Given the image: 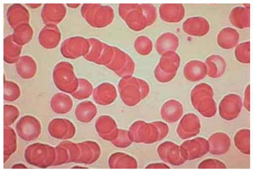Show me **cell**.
I'll list each match as a JSON object with an SVG mask.
<instances>
[{
    "label": "cell",
    "mask_w": 253,
    "mask_h": 171,
    "mask_svg": "<svg viewBox=\"0 0 253 171\" xmlns=\"http://www.w3.org/2000/svg\"><path fill=\"white\" fill-rule=\"evenodd\" d=\"M251 7L233 8L229 15V21L239 29H245L251 27Z\"/></svg>",
    "instance_id": "44dd1931"
},
{
    "label": "cell",
    "mask_w": 253,
    "mask_h": 171,
    "mask_svg": "<svg viewBox=\"0 0 253 171\" xmlns=\"http://www.w3.org/2000/svg\"><path fill=\"white\" fill-rule=\"evenodd\" d=\"M53 99L61 103V104H50L51 108L54 112L57 109L55 113L66 114L72 108V100L67 95L63 94V93H56L53 96Z\"/></svg>",
    "instance_id": "83f0119b"
},
{
    "label": "cell",
    "mask_w": 253,
    "mask_h": 171,
    "mask_svg": "<svg viewBox=\"0 0 253 171\" xmlns=\"http://www.w3.org/2000/svg\"><path fill=\"white\" fill-rule=\"evenodd\" d=\"M179 46V39L173 33H166L161 35L156 43V50L160 55L169 52H175Z\"/></svg>",
    "instance_id": "7402d4cb"
},
{
    "label": "cell",
    "mask_w": 253,
    "mask_h": 171,
    "mask_svg": "<svg viewBox=\"0 0 253 171\" xmlns=\"http://www.w3.org/2000/svg\"><path fill=\"white\" fill-rule=\"evenodd\" d=\"M183 75L189 82H196L202 80L207 75L205 63L199 60L189 61L185 65Z\"/></svg>",
    "instance_id": "ac0fdd59"
},
{
    "label": "cell",
    "mask_w": 253,
    "mask_h": 171,
    "mask_svg": "<svg viewBox=\"0 0 253 171\" xmlns=\"http://www.w3.org/2000/svg\"><path fill=\"white\" fill-rule=\"evenodd\" d=\"M181 63L180 56L175 52H169L162 55L159 64L155 70V77L161 83L173 80Z\"/></svg>",
    "instance_id": "5b68a950"
},
{
    "label": "cell",
    "mask_w": 253,
    "mask_h": 171,
    "mask_svg": "<svg viewBox=\"0 0 253 171\" xmlns=\"http://www.w3.org/2000/svg\"><path fill=\"white\" fill-rule=\"evenodd\" d=\"M243 99L236 93L226 95L219 106V115L227 121L235 120L241 113L243 109Z\"/></svg>",
    "instance_id": "ba28073f"
},
{
    "label": "cell",
    "mask_w": 253,
    "mask_h": 171,
    "mask_svg": "<svg viewBox=\"0 0 253 171\" xmlns=\"http://www.w3.org/2000/svg\"><path fill=\"white\" fill-rule=\"evenodd\" d=\"M201 122L197 115L188 113L182 117L177 128V134L182 140L196 137L200 132Z\"/></svg>",
    "instance_id": "7c38bea8"
},
{
    "label": "cell",
    "mask_w": 253,
    "mask_h": 171,
    "mask_svg": "<svg viewBox=\"0 0 253 171\" xmlns=\"http://www.w3.org/2000/svg\"><path fill=\"white\" fill-rule=\"evenodd\" d=\"M97 114L96 106L91 101H84L79 104L76 110V116L79 122L90 123Z\"/></svg>",
    "instance_id": "484cf974"
},
{
    "label": "cell",
    "mask_w": 253,
    "mask_h": 171,
    "mask_svg": "<svg viewBox=\"0 0 253 171\" xmlns=\"http://www.w3.org/2000/svg\"><path fill=\"white\" fill-rule=\"evenodd\" d=\"M16 129L20 138L25 141L36 140L41 132L39 120L32 116L22 117L16 125Z\"/></svg>",
    "instance_id": "8fae6325"
},
{
    "label": "cell",
    "mask_w": 253,
    "mask_h": 171,
    "mask_svg": "<svg viewBox=\"0 0 253 171\" xmlns=\"http://www.w3.org/2000/svg\"><path fill=\"white\" fill-rule=\"evenodd\" d=\"M169 132V127L166 123L156 122L148 124L143 121L135 122L129 131L132 142L145 144H153L163 140Z\"/></svg>",
    "instance_id": "7a4b0ae2"
},
{
    "label": "cell",
    "mask_w": 253,
    "mask_h": 171,
    "mask_svg": "<svg viewBox=\"0 0 253 171\" xmlns=\"http://www.w3.org/2000/svg\"><path fill=\"white\" fill-rule=\"evenodd\" d=\"M160 15L166 23H179L184 17L185 8L182 4H162L160 7Z\"/></svg>",
    "instance_id": "d6986e66"
},
{
    "label": "cell",
    "mask_w": 253,
    "mask_h": 171,
    "mask_svg": "<svg viewBox=\"0 0 253 171\" xmlns=\"http://www.w3.org/2000/svg\"><path fill=\"white\" fill-rule=\"evenodd\" d=\"M134 48L137 53L141 55H148L153 50L151 40L146 36H140L134 41Z\"/></svg>",
    "instance_id": "4dcf8cb0"
},
{
    "label": "cell",
    "mask_w": 253,
    "mask_h": 171,
    "mask_svg": "<svg viewBox=\"0 0 253 171\" xmlns=\"http://www.w3.org/2000/svg\"><path fill=\"white\" fill-rule=\"evenodd\" d=\"M119 91L125 104L133 107L148 96L150 88L142 79L126 77L119 83Z\"/></svg>",
    "instance_id": "3957f363"
},
{
    "label": "cell",
    "mask_w": 253,
    "mask_h": 171,
    "mask_svg": "<svg viewBox=\"0 0 253 171\" xmlns=\"http://www.w3.org/2000/svg\"><path fill=\"white\" fill-rule=\"evenodd\" d=\"M146 169H170L168 165L164 164H152L148 165Z\"/></svg>",
    "instance_id": "8d00e7d4"
},
{
    "label": "cell",
    "mask_w": 253,
    "mask_h": 171,
    "mask_svg": "<svg viewBox=\"0 0 253 171\" xmlns=\"http://www.w3.org/2000/svg\"><path fill=\"white\" fill-rule=\"evenodd\" d=\"M240 41V35L234 28H224L217 36V43L224 50H229L236 47Z\"/></svg>",
    "instance_id": "cb8c5ba5"
},
{
    "label": "cell",
    "mask_w": 253,
    "mask_h": 171,
    "mask_svg": "<svg viewBox=\"0 0 253 171\" xmlns=\"http://www.w3.org/2000/svg\"><path fill=\"white\" fill-rule=\"evenodd\" d=\"M109 166L112 169H137L138 165L133 157L123 153H116L110 156Z\"/></svg>",
    "instance_id": "d4e9b609"
},
{
    "label": "cell",
    "mask_w": 253,
    "mask_h": 171,
    "mask_svg": "<svg viewBox=\"0 0 253 171\" xmlns=\"http://www.w3.org/2000/svg\"><path fill=\"white\" fill-rule=\"evenodd\" d=\"M15 168H22V169H26V166H24V165H15L13 166V169H15Z\"/></svg>",
    "instance_id": "74e56055"
},
{
    "label": "cell",
    "mask_w": 253,
    "mask_h": 171,
    "mask_svg": "<svg viewBox=\"0 0 253 171\" xmlns=\"http://www.w3.org/2000/svg\"><path fill=\"white\" fill-rule=\"evenodd\" d=\"M234 142L239 151L246 156L251 155V130L249 129L239 130L234 137Z\"/></svg>",
    "instance_id": "4316f807"
},
{
    "label": "cell",
    "mask_w": 253,
    "mask_h": 171,
    "mask_svg": "<svg viewBox=\"0 0 253 171\" xmlns=\"http://www.w3.org/2000/svg\"><path fill=\"white\" fill-rule=\"evenodd\" d=\"M113 47V57L107 67L116 73L120 77L124 78L131 77L134 70L133 60L123 50L118 47Z\"/></svg>",
    "instance_id": "8992f818"
},
{
    "label": "cell",
    "mask_w": 253,
    "mask_h": 171,
    "mask_svg": "<svg viewBox=\"0 0 253 171\" xmlns=\"http://www.w3.org/2000/svg\"><path fill=\"white\" fill-rule=\"evenodd\" d=\"M87 8L91 12L87 10L84 7L82 9L91 12L94 17L87 20L88 23L94 28H105L112 23L114 20V10L109 6H102L101 4H86Z\"/></svg>",
    "instance_id": "30bf717a"
},
{
    "label": "cell",
    "mask_w": 253,
    "mask_h": 171,
    "mask_svg": "<svg viewBox=\"0 0 253 171\" xmlns=\"http://www.w3.org/2000/svg\"><path fill=\"white\" fill-rule=\"evenodd\" d=\"M244 101L243 104L245 107V109L251 112V85H248V86L245 88V94H244Z\"/></svg>",
    "instance_id": "d590c367"
},
{
    "label": "cell",
    "mask_w": 253,
    "mask_h": 171,
    "mask_svg": "<svg viewBox=\"0 0 253 171\" xmlns=\"http://www.w3.org/2000/svg\"><path fill=\"white\" fill-rule=\"evenodd\" d=\"M161 115L163 120L166 123H176L183 116V105L179 101L170 99L163 105Z\"/></svg>",
    "instance_id": "e0dca14e"
},
{
    "label": "cell",
    "mask_w": 253,
    "mask_h": 171,
    "mask_svg": "<svg viewBox=\"0 0 253 171\" xmlns=\"http://www.w3.org/2000/svg\"><path fill=\"white\" fill-rule=\"evenodd\" d=\"M119 12L134 31H142L156 20V9L151 4H120Z\"/></svg>",
    "instance_id": "6da1fadb"
},
{
    "label": "cell",
    "mask_w": 253,
    "mask_h": 171,
    "mask_svg": "<svg viewBox=\"0 0 253 171\" xmlns=\"http://www.w3.org/2000/svg\"><path fill=\"white\" fill-rule=\"evenodd\" d=\"M112 142L115 146L118 147V148H126L132 143V140L128 131L119 129L118 137Z\"/></svg>",
    "instance_id": "836d02e7"
},
{
    "label": "cell",
    "mask_w": 253,
    "mask_h": 171,
    "mask_svg": "<svg viewBox=\"0 0 253 171\" xmlns=\"http://www.w3.org/2000/svg\"><path fill=\"white\" fill-rule=\"evenodd\" d=\"M15 29L14 36H12L14 42L20 45H23L31 41L33 36V31L30 25L28 24H23L21 26L16 28Z\"/></svg>",
    "instance_id": "f1b7e54d"
},
{
    "label": "cell",
    "mask_w": 253,
    "mask_h": 171,
    "mask_svg": "<svg viewBox=\"0 0 253 171\" xmlns=\"http://www.w3.org/2000/svg\"><path fill=\"white\" fill-rule=\"evenodd\" d=\"M91 50L85 55V58L97 64L107 66L112 61L114 54V47L106 45L96 39H88Z\"/></svg>",
    "instance_id": "9c48e42d"
},
{
    "label": "cell",
    "mask_w": 253,
    "mask_h": 171,
    "mask_svg": "<svg viewBox=\"0 0 253 171\" xmlns=\"http://www.w3.org/2000/svg\"><path fill=\"white\" fill-rule=\"evenodd\" d=\"M117 91L114 85L104 83L96 87L94 92V99L100 105L107 106L117 99Z\"/></svg>",
    "instance_id": "ffe728a7"
},
{
    "label": "cell",
    "mask_w": 253,
    "mask_h": 171,
    "mask_svg": "<svg viewBox=\"0 0 253 171\" xmlns=\"http://www.w3.org/2000/svg\"><path fill=\"white\" fill-rule=\"evenodd\" d=\"M213 91L211 86L202 83L193 88L191 101L194 107L202 116L211 118L216 115L217 107L213 99Z\"/></svg>",
    "instance_id": "277c9868"
},
{
    "label": "cell",
    "mask_w": 253,
    "mask_h": 171,
    "mask_svg": "<svg viewBox=\"0 0 253 171\" xmlns=\"http://www.w3.org/2000/svg\"><path fill=\"white\" fill-rule=\"evenodd\" d=\"M209 153L213 156L226 154L231 147V139L228 134L222 132L213 133L208 139Z\"/></svg>",
    "instance_id": "9a60e30c"
},
{
    "label": "cell",
    "mask_w": 253,
    "mask_h": 171,
    "mask_svg": "<svg viewBox=\"0 0 253 171\" xmlns=\"http://www.w3.org/2000/svg\"><path fill=\"white\" fill-rule=\"evenodd\" d=\"M207 76L210 78L218 79L224 74L227 63L224 58L219 55H211L206 59Z\"/></svg>",
    "instance_id": "603a6c76"
},
{
    "label": "cell",
    "mask_w": 253,
    "mask_h": 171,
    "mask_svg": "<svg viewBox=\"0 0 253 171\" xmlns=\"http://www.w3.org/2000/svg\"><path fill=\"white\" fill-rule=\"evenodd\" d=\"M79 90L77 91L76 94L73 95L75 96L76 99H87L91 96L93 91L92 85L86 79H80L79 80Z\"/></svg>",
    "instance_id": "d6a6232c"
},
{
    "label": "cell",
    "mask_w": 253,
    "mask_h": 171,
    "mask_svg": "<svg viewBox=\"0 0 253 171\" xmlns=\"http://www.w3.org/2000/svg\"><path fill=\"white\" fill-rule=\"evenodd\" d=\"M198 169H227V166L219 160L210 158L201 162Z\"/></svg>",
    "instance_id": "e575fe53"
},
{
    "label": "cell",
    "mask_w": 253,
    "mask_h": 171,
    "mask_svg": "<svg viewBox=\"0 0 253 171\" xmlns=\"http://www.w3.org/2000/svg\"><path fill=\"white\" fill-rule=\"evenodd\" d=\"M208 140L204 137H196L183 142L180 146L181 156L187 161H194L209 153Z\"/></svg>",
    "instance_id": "52a82bcc"
},
{
    "label": "cell",
    "mask_w": 253,
    "mask_h": 171,
    "mask_svg": "<svg viewBox=\"0 0 253 171\" xmlns=\"http://www.w3.org/2000/svg\"><path fill=\"white\" fill-rule=\"evenodd\" d=\"M95 128L97 133L104 140L112 142L118 137V125L112 117L107 115L101 116L96 122Z\"/></svg>",
    "instance_id": "2e32d148"
},
{
    "label": "cell",
    "mask_w": 253,
    "mask_h": 171,
    "mask_svg": "<svg viewBox=\"0 0 253 171\" xmlns=\"http://www.w3.org/2000/svg\"><path fill=\"white\" fill-rule=\"evenodd\" d=\"M158 153L164 162L173 166H182L186 162V160L181 156L180 146L174 142L168 141L161 144L158 146Z\"/></svg>",
    "instance_id": "4fadbf2b"
},
{
    "label": "cell",
    "mask_w": 253,
    "mask_h": 171,
    "mask_svg": "<svg viewBox=\"0 0 253 171\" xmlns=\"http://www.w3.org/2000/svg\"><path fill=\"white\" fill-rule=\"evenodd\" d=\"M20 90L18 85L10 82H4V100L13 101L20 97Z\"/></svg>",
    "instance_id": "1f68e13d"
},
{
    "label": "cell",
    "mask_w": 253,
    "mask_h": 171,
    "mask_svg": "<svg viewBox=\"0 0 253 171\" xmlns=\"http://www.w3.org/2000/svg\"><path fill=\"white\" fill-rule=\"evenodd\" d=\"M210 30V23L203 17H190L183 23V31L191 36L202 37L208 34Z\"/></svg>",
    "instance_id": "5bb4252c"
},
{
    "label": "cell",
    "mask_w": 253,
    "mask_h": 171,
    "mask_svg": "<svg viewBox=\"0 0 253 171\" xmlns=\"http://www.w3.org/2000/svg\"><path fill=\"white\" fill-rule=\"evenodd\" d=\"M235 58L239 62L243 64L251 63V41L242 43L236 46Z\"/></svg>",
    "instance_id": "f546056e"
}]
</instances>
